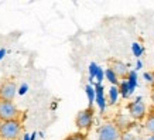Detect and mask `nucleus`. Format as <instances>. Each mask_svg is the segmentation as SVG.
<instances>
[{
  "instance_id": "nucleus-1",
  "label": "nucleus",
  "mask_w": 154,
  "mask_h": 140,
  "mask_svg": "<svg viewBox=\"0 0 154 140\" xmlns=\"http://www.w3.org/2000/svg\"><path fill=\"white\" fill-rule=\"evenodd\" d=\"M20 133H21V123L19 120L0 123V140H17Z\"/></svg>"
},
{
  "instance_id": "nucleus-2",
  "label": "nucleus",
  "mask_w": 154,
  "mask_h": 140,
  "mask_svg": "<svg viewBox=\"0 0 154 140\" xmlns=\"http://www.w3.org/2000/svg\"><path fill=\"white\" fill-rule=\"evenodd\" d=\"M92 123H94V109L92 107H86V109H82L76 113L75 116V125L78 127L79 132H88L91 127H92Z\"/></svg>"
},
{
  "instance_id": "nucleus-3",
  "label": "nucleus",
  "mask_w": 154,
  "mask_h": 140,
  "mask_svg": "<svg viewBox=\"0 0 154 140\" xmlns=\"http://www.w3.org/2000/svg\"><path fill=\"white\" fill-rule=\"evenodd\" d=\"M122 135L120 129L113 122H106L98 129V140H120Z\"/></svg>"
},
{
  "instance_id": "nucleus-4",
  "label": "nucleus",
  "mask_w": 154,
  "mask_h": 140,
  "mask_svg": "<svg viewBox=\"0 0 154 140\" xmlns=\"http://www.w3.org/2000/svg\"><path fill=\"white\" fill-rule=\"evenodd\" d=\"M19 109L14 105V102L9 101H2L0 99V120L9 122V120H19Z\"/></svg>"
},
{
  "instance_id": "nucleus-5",
  "label": "nucleus",
  "mask_w": 154,
  "mask_h": 140,
  "mask_svg": "<svg viewBox=\"0 0 154 140\" xmlns=\"http://www.w3.org/2000/svg\"><path fill=\"white\" fill-rule=\"evenodd\" d=\"M127 110L133 120H143L147 116V107L141 98H136L134 101H131L127 105Z\"/></svg>"
},
{
  "instance_id": "nucleus-6",
  "label": "nucleus",
  "mask_w": 154,
  "mask_h": 140,
  "mask_svg": "<svg viewBox=\"0 0 154 140\" xmlns=\"http://www.w3.org/2000/svg\"><path fill=\"white\" fill-rule=\"evenodd\" d=\"M17 86L14 84V81L11 79H6L3 84L0 85V99L2 101H9V102H13L14 96H16V91Z\"/></svg>"
},
{
  "instance_id": "nucleus-7",
  "label": "nucleus",
  "mask_w": 154,
  "mask_h": 140,
  "mask_svg": "<svg viewBox=\"0 0 154 140\" xmlns=\"http://www.w3.org/2000/svg\"><path fill=\"white\" fill-rule=\"evenodd\" d=\"M110 68H112L113 72L117 75V78H125V79H127V76L130 74L129 65L125 64V62H122V61H113Z\"/></svg>"
},
{
  "instance_id": "nucleus-8",
  "label": "nucleus",
  "mask_w": 154,
  "mask_h": 140,
  "mask_svg": "<svg viewBox=\"0 0 154 140\" xmlns=\"http://www.w3.org/2000/svg\"><path fill=\"white\" fill-rule=\"evenodd\" d=\"M95 93H96L95 102L98 103L100 112L103 113L105 112V109H106V99H105V91H103L102 84H95Z\"/></svg>"
},
{
  "instance_id": "nucleus-9",
  "label": "nucleus",
  "mask_w": 154,
  "mask_h": 140,
  "mask_svg": "<svg viewBox=\"0 0 154 140\" xmlns=\"http://www.w3.org/2000/svg\"><path fill=\"white\" fill-rule=\"evenodd\" d=\"M131 120H133V119L129 117V116H126V115H117L113 123H115V125L120 129L122 133H123V132L127 130V129L131 126Z\"/></svg>"
},
{
  "instance_id": "nucleus-10",
  "label": "nucleus",
  "mask_w": 154,
  "mask_h": 140,
  "mask_svg": "<svg viewBox=\"0 0 154 140\" xmlns=\"http://www.w3.org/2000/svg\"><path fill=\"white\" fill-rule=\"evenodd\" d=\"M119 95H120L119 86L112 85V86H110V89H109V103H110V105H116L117 99H119Z\"/></svg>"
},
{
  "instance_id": "nucleus-11",
  "label": "nucleus",
  "mask_w": 154,
  "mask_h": 140,
  "mask_svg": "<svg viewBox=\"0 0 154 140\" xmlns=\"http://www.w3.org/2000/svg\"><path fill=\"white\" fill-rule=\"evenodd\" d=\"M119 91H120V95L125 99H127L131 95L130 86H129V82H127V79H123L120 84H119Z\"/></svg>"
},
{
  "instance_id": "nucleus-12",
  "label": "nucleus",
  "mask_w": 154,
  "mask_h": 140,
  "mask_svg": "<svg viewBox=\"0 0 154 140\" xmlns=\"http://www.w3.org/2000/svg\"><path fill=\"white\" fill-rule=\"evenodd\" d=\"M85 92H86V96H88L89 101V107H92L95 99H96V93H95V86H92L91 84H88L85 86Z\"/></svg>"
},
{
  "instance_id": "nucleus-13",
  "label": "nucleus",
  "mask_w": 154,
  "mask_h": 140,
  "mask_svg": "<svg viewBox=\"0 0 154 140\" xmlns=\"http://www.w3.org/2000/svg\"><path fill=\"white\" fill-rule=\"evenodd\" d=\"M105 76L107 78V81L110 82L112 85H116V86H119V78H117V75L113 72L112 68H107L106 71H105Z\"/></svg>"
},
{
  "instance_id": "nucleus-14",
  "label": "nucleus",
  "mask_w": 154,
  "mask_h": 140,
  "mask_svg": "<svg viewBox=\"0 0 154 140\" xmlns=\"http://www.w3.org/2000/svg\"><path fill=\"white\" fill-rule=\"evenodd\" d=\"M144 129L149 133L154 135V112L150 113L149 116L146 117V122H144Z\"/></svg>"
},
{
  "instance_id": "nucleus-15",
  "label": "nucleus",
  "mask_w": 154,
  "mask_h": 140,
  "mask_svg": "<svg viewBox=\"0 0 154 140\" xmlns=\"http://www.w3.org/2000/svg\"><path fill=\"white\" fill-rule=\"evenodd\" d=\"M127 82H129V86H130V92H134L136 86H137V74L134 71H130V74L127 76Z\"/></svg>"
},
{
  "instance_id": "nucleus-16",
  "label": "nucleus",
  "mask_w": 154,
  "mask_h": 140,
  "mask_svg": "<svg viewBox=\"0 0 154 140\" xmlns=\"http://www.w3.org/2000/svg\"><path fill=\"white\" fill-rule=\"evenodd\" d=\"M98 68L99 67L95 64V62H91L89 64V81H91V84L94 82V78L96 76V72H98Z\"/></svg>"
},
{
  "instance_id": "nucleus-17",
  "label": "nucleus",
  "mask_w": 154,
  "mask_h": 140,
  "mask_svg": "<svg viewBox=\"0 0 154 140\" xmlns=\"http://www.w3.org/2000/svg\"><path fill=\"white\" fill-rule=\"evenodd\" d=\"M64 140H86V135L82 132H76V133H72L68 137H65Z\"/></svg>"
},
{
  "instance_id": "nucleus-18",
  "label": "nucleus",
  "mask_w": 154,
  "mask_h": 140,
  "mask_svg": "<svg viewBox=\"0 0 154 140\" xmlns=\"http://www.w3.org/2000/svg\"><path fill=\"white\" fill-rule=\"evenodd\" d=\"M131 51H133V54H134L136 57H140L141 54H143V47H141L139 42H133V44H131Z\"/></svg>"
},
{
  "instance_id": "nucleus-19",
  "label": "nucleus",
  "mask_w": 154,
  "mask_h": 140,
  "mask_svg": "<svg viewBox=\"0 0 154 140\" xmlns=\"http://www.w3.org/2000/svg\"><path fill=\"white\" fill-rule=\"evenodd\" d=\"M143 78H144L149 84H151L154 86V72H144V74H143Z\"/></svg>"
},
{
  "instance_id": "nucleus-20",
  "label": "nucleus",
  "mask_w": 154,
  "mask_h": 140,
  "mask_svg": "<svg viewBox=\"0 0 154 140\" xmlns=\"http://www.w3.org/2000/svg\"><path fill=\"white\" fill-rule=\"evenodd\" d=\"M103 76H105V71L102 70V68H98V72H96V81H98V84H102L103 81Z\"/></svg>"
},
{
  "instance_id": "nucleus-21",
  "label": "nucleus",
  "mask_w": 154,
  "mask_h": 140,
  "mask_svg": "<svg viewBox=\"0 0 154 140\" xmlns=\"http://www.w3.org/2000/svg\"><path fill=\"white\" fill-rule=\"evenodd\" d=\"M141 67H143V62H141V61H137V64H136V68H137V70H140Z\"/></svg>"
},
{
  "instance_id": "nucleus-22",
  "label": "nucleus",
  "mask_w": 154,
  "mask_h": 140,
  "mask_svg": "<svg viewBox=\"0 0 154 140\" xmlns=\"http://www.w3.org/2000/svg\"><path fill=\"white\" fill-rule=\"evenodd\" d=\"M150 98H151V102H153V105H154V88H153V91H151V93H150Z\"/></svg>"
},
{
  "instance_id": "nucleus-23",
  "label": "nucleus",
  "mask_w": 154,
  "mask_h": 140,
  "mask_svg": "<svg viewBox=\"0 0 154 140\" xmlns=\"http://www.w3.org/2000/svg\"><path fill=\"white\" fill-rule=\"evenodd\" d=\"M23 140H31V137H30V135H27V133H24Z\"/></svg>"
},
{
  "instance_id": "nucleus-24",
  "label": "nucleus",
  "mask_w": 154,
  "mask_h": 140,
  "mask_svg": "<svg viewBox=\"0 0 154 140\" xmlns=\"http://www.w3.org/2000/svg\"><path fill=\"white\" fill-rule=\"evenodd\" d=\"M5 54H6L5 50H0V58H3V57H5Z\"/></svg>"
},
{
  "instance_id": "nucleus-25",
  "label": "nucleus",
  "mask_w": 154,
  "mask_h": 140,
  "mask_svg": "<svg viewBox=\"0 0 154 140\" xmlns=\"http://www.w3.org/2000/svg\"><path fill=\"white\" fill-rule=\"evenodd\" d=\"M26 91H27V86H26V85H23V88H21V91H20V92H21V93H24V92H26Z\"/></svg>"
},
{
  "instance_id": "nucleus-26",
  "label": "nucleus",
  "mask_w": 154,
  "mask_h": 140,
  "mask_svg": "<svg viewBox=\"0 0 154 140\" xmlns=\"http://www.w3.org/2000/svg\"><path fill=\"white\" fill-rule=\"evenodd\" d=\"M147 140H154V135H151V136H149V139Z\"/></svg>"
},
{
  "instance_id": "nucleus-27",
  "label": "nucleus",
  "mask_w": 154,
  "mask_h": 140,
  "mask_svg": "<svg viewBox=\"0 0 154 140\" xmlns=\"http://www.w3.org/2000/svg\"><path fill=\"white\" fill-rule=\"evenodd\" d=\"M134 140H141V139H134Z\"/></svg>"
}]
</instances>
